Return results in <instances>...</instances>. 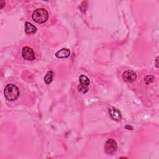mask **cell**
Returning a JSON list of instances; mask_svg holds the SVG:
<instances>
[{
  "mask_svg": "<svg viewBox=\"0 0 159 159\" xmlns=\"http://www.w3.org/2000/svg\"><path fill=\"white\" fill-rule=\"evenodd\" d=\"M70 55V51L68 49H62L57 51L55 54V57L58 58H68Z\"/></svg>",
  "mask_w": 159,
  "mask_h": 159,
  "instance_id": "7",
  "label": "cell"
},
{
  "mask_svg": "<svg viewBox=\"0 0 159 159\" xmlns=\"http://www.w3.org/2000/svg\"><path fill=\"white\" fill-rule=\"evenodd\" d=\"M79 81H80V83L81 85H84V86H87V87H88L90 84L89 78L84 75H81L80 76Z\"/></svg>",
  "mask_w": 159,
  "mask_h": 159,
  "instance_id": "9",
  "label": "cell"
},
{
  "mask_svg": "<svg viewBox=\"0 0 159 159\" xmlns=\"http://www.w3.org/2000/svg\"><path fill=\"white\" fill-rule=\"evenodd\" d=\"M25 32L27 34H35L37 32V28L32 25L29 22H26L25 23V26H24Z\"/></svg>",
  "mask_w": 159,
  "mask_h": 159,
  "instance_id": "8",
  "label": "cell"
},
{
  "mask_svg": "<svg viewBox=\"0 0 159 159\" xmlns=\"http://www.w3.org/2000/svg\"><path fill=\"white\" fill-rule=\"evenodd\" d=\"M122 78L127 83H132L137 78L136 73L132 70H127L122 75Z\"/></svg>",
  "mask_w": 159,
  "mask_h": 159,
  "instance_id": "5",
  "label": "cell"
},
{
  "mask_svg": "<svg viewBox=\"0 0 159 159\" xmlns=\"http://www.w3.org/2000/svg\"><path fill=\"white\" fill-rule=\"evenodd\" d=\"M0 5H1V6H0V8L2 9V8H3V6L5 5V2H3V1H1V2H0Z\"/></svg>",
  "mask_w": 159,
  "mask_h": 159,
  "instance_id": "13",
  "label": "cell"
},
{
  "mask_svg": "<svg viewBox=\"0 0 159 159\" xmlns=\"http://www.w3.org/2000/svg\"><path fill=\"white\" fill-rule=\"evenodd\" d=\"M109 114H110V116L111 118V119L114 121H121V119L122 118L121 112L116 108H112L110 109Z\"/></svg>",
  "mask_w": 159,
  "mask_h": 159,
  "instance_id": "6",
  "label": "cell"
},
{
  "mask_svg": "<svg viewBox=\"0 0 159 159\" xmlns=\"http://www.w3.org/2000/svg\"><path fill=\"white\" fill-rule=\"evenodd\" d=\"M5 98L9 101H14L19 97V90L14 84H8L5 88Z\"/></svg>",
  "mask_w": 159,
  "mask_h": 159,
  "instance_id": "1",
  "label": "cell"
},
{
  "mask_svg": "<svg viewBox=\"0 0 159 159\" xmlns=\"http://www.w3.org/2000/svg\"><path fill=\"white\" fill-rule=\"evenodd\" d=\"M53 76H54V72L52 71H49L45 77H44V82L46 84L49 85L52 82V80H53Z\"/></svg>",
  "mask_w": 159,
  "mask_h": 159,
  "instance_id": "10",
  "label": "cell"
},
{
  "mask_svg": "<svg viewBox=\"0 0 159 159\" xmlns=\"http://www.w3.org/2000/svg\"><path fill=\"white\" fill-rule=\"evenodd\" d=\"M22 56L24 59L28 61H33L36 58L35 53L29 47H24L22 50Z\"/></svg>",
  "mask_w": 159,
  "mask_h": 159,
  "instance_id": "4",
  "label": "cell"
},
{
  "mask_svg": "<svg viewBox=\"0 0 159 159\" xmlns=\"http://www.w3.org/2000/svg\"><path fill=\"white\" fill-rule=\"evenodd\" d=\"M32 17L36 23L43 24L48 20L49 13L44 8H38L33 12Z\"/></svg>",
  "mask_w": 159,
  "mask_h": 159,
  "instance_id": "2",
  "label": "cell"
},
{
  "mask_svg": "<svg viewBox=\"0 0 159 159\" xmlns=\"http://www.w3.org/2000/svg\"><path fill=\"white\" fill-rule=\"evenodd\" d=\"M78 90H79V92H80L83 93H86L88 91V88H87V86H84L82 85H80L78 86Z\"/></svg>",
  "mask_w": 159,
  "mask_h": 159,
  "instance_id": "12",
  "label": "cell"
},
{
  "mask_svg": "<svg viewBox=\"0 0 159 159\" xmlns=\"http://www.w3.org/2000/svg\"><path fill=\"white\" fill-rule=\"evenodd\" d=\"M154 76L152 75H147L144 78V82L146 85H148L154 81Z\"/></svg>",
  "mask_w": 159,
  "mask_h": 159,
  "instance_id": "11",
  "label": "cell"
},
{
  "mask_svg": "<svg viewBox=\"0 0 159 159\" xmlns=\"http://www.w3.org/2000/svg\"><path fill=\"white\" fill-rule=\"evenodd\" d=\"M117 143L113 139H108L105 145V152L108 154H113L117 150Z\"/></svg>",
  "mask_w": 159,
  "mask_h": 159,
  "instance_id": "3",
  "label": "cell"
},
{
  "mask_svg": "<svg viewBox=\"0 0 159 159\" xmlns=\"http://www.w3.org/2000/svg\"><path fill=\"white\" fill-rule=\"evenodd\" d=\"M155 63H156V67L158 68V57L156 58V60H155Z\"/></svg>",
  "mask_w": 159,
  "mask_h": 159,
  "instance_id": "14",
  "label": "cell"
}]
</instances>
